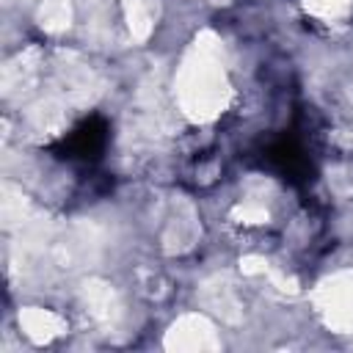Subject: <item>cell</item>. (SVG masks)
Masks as SVG:
<instances>
[{"label":"cell","instance_id":"cell-1","mask_svg":"<svg viewBox=\"0 0 353 353\" xmlns=\"http://www.w3.org/2000/svg\"><path fill=\"white\" fill-rule=\"evenodd\" d=\"M102 143H105V127L102 121L91 119L85 121L83 127H77L66 141H63V157H83V160H91L102 152Z\"/></svg>","mask_w":353,"mask_h":353}]
</instances>
